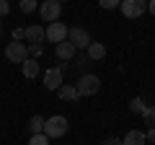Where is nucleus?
<instances>
[{
    "label": "nucleus",
    "instance_id": "obj_10",
    "mask_svg": "<svg viewBox=\"0 0 155 145\" xmlns=\"http://www.w3.org/2000/svg\"><path fill=\"white\" fill-rule=\"evenodd\" d=\"M44 39H47V29L44 26H39V23L26 26V42H31V44H41Z\"/></svg>",
    "mask_w": 155,
    "mask_h": 145
},
{
    "label": "nucleus",
    "instance_id": "obj_9",
    "mask_svg": "<svg viewBox=\"0 0 155 145\" xmlns=\"http://www.w3.org/2000/svg\"><path fill=\"white\" fill-rule=\"evenodd\" d=\"M54 55H57V60H62V62H70L72 57L78 55V47L72 44V42H60V44L54 47Z\"/></svg>",
    "mask_w": 155,
    "mask_h": 145
},
{
    "label": "nucleus",
    "instance_id": "obj_19",
    "mask_svg": "<svg viewBox=\"0 0 155 145\" xmlns=\"http://www.w3.org/2000/svg\"><path fill=\"white\" fill-rule=\"evenodd\" d=\"M28 145H49V137H47L44 132H39V135H31Z\"/></svg>",
    "mask_w": 155,
    "mask_h": 145
},
{
    "label": "nucleus",
    "instance_id": "obj_22",
    "mask_svg": "<svg viewBox=\"0 0 155 145\" xmlns=\"http://www.w3.org/2000/svg\"><path fill=\"white\" fill-rule=\"evenodd\" d=\"M41 52H44V47H41V44H28V57L39 60V57H41Z\"/></svg>",
    "mask_w": 155,
    "mask_h": 145
},
{
    "label": "nucleus",
    "instance_id": "obj_12",
    "mask_svg": "<svg viewBox=\"0 0 155 145\" xmlns=\"http://www.w3.org/2000/svg\"><path fill=\"white\" fill-rule=\"evenodd\" d=\"M85 55L91 57V62H101L106 57V47L101 44V42H91V47L85 49Z\"/></svg>",
    "mask_w": 155,
    "mask_h": 145
},
{
    "label": "nucleus",
    "instance_id": "obj_15",
    "mask_svg": "<svg viewBox=\"0 0 155 145\" xmlns=\"http://www.w3.org/2000/svg\"><path fill=\"white\" fill-rule=\"evenodd\" d=\"M28 130H31V135H39V132H44V117L34 114V117L28 119Z\"/></svg>",
    "mask_w": 155,
    "mask_h": 145
},
{
    "label": "nucleus",
    "instance_id": "obj_18",
    "mask_svg": "<svg viewBox=\"0 0 155 145\" xmlns=\"http://www.w3.org/2000/svg\"><path fill=\"white\" fill-rule=\"evenodd\" d=\"M75 60V70H85V67L91 65V57L88 55H78V57H72Z\"/></svg>",
    "mask_w": 155,
    "mask_h": 145
},
{
    "label": "nucleus",
    "instance_id": "obj_29",
    "mask_svg": "<svg viewBox=\"0 0 155 145\" xmlns=\"http://www.w3.org/2000/svg\"><path fill=\"white\" fill-rule=\"evenodd\" d=\"M57 3H65V0H57Z\"/></svg>",
    "mask_w": 155,
    "mask_h": 145
},
{
    "label": "nucleus",
    "instance_id": "obj_23",
    "mask_svg": "<svg viewBox=\"0 0 155 145\" xmlns=\"http://www.w3.org/2000/svg\"><path fill=\"white\" fill-rule=\"evenodd\" d=\"M26 39V29H13V42H23Z\"/></svg>",
    "mask_w": 155,
    "mask_h": 145
},
{
    "label": "nucleus",
    "instance_id": "obj_7",
    "mask_svg": "<svg viewBox=\"0 0 155 145\" xmlns=\"http://www.w3.org/2000/svg\"><path fill=\"white\" fill-rule=\"evenodd\" d=\"M67 31H70V29H67L62 21L49 23V26H47V42H52V44L57 47L60 42H67Z\"/></svg>",
    "mask_w": 155,
    "mask_h": 145
},
{
    "label": "nucleus",
    "instance_id": "obj_28",
    "mask_svg": "<svg viewBox=\"0 0 155 145\" xmlns=\"http://www.w3.org/2000/svg\"><path fill=\"white\" fill-rule=\"evenodd\" d=\"M0 36H3V21H0Z\"/></svg>",
    "mask_w": 155,
    "mask_h": 145
},
{
    "label": "nucleus",
    "instance_id": "obj_2",
    "mask_svg": "<svg viewBox=\"0 0 155 145\" xmlns=\"http://www.w3.org/2000/svg\"><path fill=\"white\" fill-rule=\"evenodd\" d=\"M67 117H62V114H54V117H49V119H44V135L49 140H57V137H62V135L67 132Z\"/></svg>",
    "mask_w": 155,
    "mask_h": 145
},
{
    "label": "nucleus",
    "instance_id": "obj_26",
    "mask_svg": "<svg viewBox=\"0 0 155 145\" xmlns=\"http://www.w3.org/2000/svg\"><path fill=\"white\" fill-rule=\"evenodd\" d=\"M147 11L153 13V16H155V0H147Z\"/></svg>",
    "mask_w": 155,
    "mask_h": 145
},
{
    "label": "nucleus",
    "instance_id": "obj_6",
    "mask_svg": "<svg viewBox=\"0 0 155 145\" xmlns=\"http://www.w3.org/2000/svg\"><path fill=\"white\" fill-rule=\"evenodd\" d=\"M67 42H72V44H75L78 49H88L93 39H91V34L85 31L83 26H72L70 31H67Z\"/></svg>",
    "mask_w": 155,
    "mask_h": 145
},
{
    "label": "nucleus",
    "instance_id": "obj_20",
    "mask_svg": "<svg viewBox=\"0 0 155 145\" xmlns=\"http://www.w3.org/2000/svg\"><path fill=\"white\" fill-rule=\"evenodd\" d=\"M98 5L104 8V11H114V8L122 5V0H98Z\"/></svg>",
    "mask_w": 155,
    "mask_h": 145
},
{
    "label": "nucleus",
    "instance_id": "obj_4",
    "mask_svg": "<svg viewBox=\"0 0 155 145\" xmlns=\"http://www.w3.org/2000/svg\"><path fill=\"white\" fill-rule=\"evenodd\" d=\"M39 16H41V21H47V23L60 21L62 3H57V0H41V5H39Z\"/></svg>",
    "mask_w": 155,
    "mask_h": 145
},
{
    "label": "nucleus",
    "instance_id": "obj_21",
    "mask_svg": "<svg viewBox=\"0 0 155 145\" xmlns=\"http://www.w3.org/2000/svg\"><path fill=\"white\" fill-rule=\"evenodd\" d=\"M36 11V0H21V13H34Z\"/></svg>",
    "mask_w": 155,
    "mask_h": 145
},
{
    "label": "nucleus",
    "instance_id": "obj_11",
    "mask_svg": "<svg viewBox=\"0 0 155 145\" xmlns=\"http://www.w3.org/2000/svg\"><path fill=\"white\" fill-rule=\"evenodd\" d=\"M145 143H147V135L140 132V130H129L122 137V145H145Z\"/></svg>",
    "mask_w": 155,
    "mask_h": 145
},
{
    "label": "nucleus",
    "instance_id": "obj_1",
    "mask_svg": "<svg viewBox=\"0 0 155 145\" xmlns=\"http://www.w3.org/2000/svg\"><path fill=\"white\" fill-rule=\"evenodd\" d=\"M75 88H78V96H96L101 91V78L93 75V72H83V75L78 78Z\"/></svg>",
    "mask_w": 155,
    "mask_h": 145
},
{
    "label": "nucleus",
    "instance_id": "obj_25",
    "mask_svg": "<svg viewBox=\"0 0 155 145\" xmlns=\"http://www.w3.org/2000/svg\"><path fill=\"white\" fill-rule=\"evenodd\" d=\"M104 145H122V140H119V137H106Z\"/></svg>",
    "mask_w": 155,
    "mask_h": 145
},
{
    "label": "nucleus",
    "instance_id": "obj_13",
    "mask_svg": "<svg viewBox=\"0 0 155 145\" xmlns=\"http://www.w3.org/2000/svg\"><path fill=\"white\" fill-rule=\"evenodd\" d=\"M21 67H23V75H26L28 80H34V78H36V75H39V70H41V67H39V62L34 60V57H28V60L23 62Z\"/></svg>",
    "mask_w": 155,
    "mask_h": 145
},
{
    "label": "nucleus",
    "instance_id": "obj_8",
    "mask_svg": "<svg viewBox=\"0 0 155 145\" xmlns=\"http://www.w3.org/2000/svg\"><path fill=\"white\" fill-rule=\"evenodd\" d=\"M60 86H62V70L60 67H49L44 72V88L47 91H60Z\"/></svg>",
    "mask_w": 155,
    "mask_h": 145
},
{
    "label": "nucleus",
    "instance_id": "obj_5",
    "mask_svg": "<svg viewBox=\"0 0 155 145\" xmlns=\"http://www.w3.org/2000/svg\"><path fill=\"white\" fill-rule=\"evenodd\" d=\"M119 11H122L124 18H140L147 11V0H122Z\"/></svg>",
    "mask_w": 155,
    "mask_h": 145
},
{
    "label": "nucleus",
    "instance_id": "obj_14",
    "mask_svg": "<svg viewBox=\"0 0 155 145\" xmlns=\"http://www.w3.org/2000/svg\"><path fill=\"white\" fill-rule=\"evenodd\" d=\"M57 96H60L62 101H78V99H80V96H78V88H75V86H65V83L60 86Z\"/></svg>",
    "mask_w": 155,
    "mask_h": 145
},
{
    "label": "nucleus",
    "instance_id": "obj_16",
    "mask_svg": "<svg viewBox=\"0 0 155 145\" xmlns=\"http://www.w3.org/2000/svg\"><path fill=\"white\" fill-rule=\"evenodd\" d=\"M142 122H145L147 130H155V106H147L142 112Z\"/></svg>",
    "mask_w": 155,
    "mask_h": 145
},
{
    "label": "nucleus",
    "instance_id": "obj_27",
    "mask_svg": "<svg viewBox=\"0 0 155 145\" xmlns=\"http://www.w3.org/2000/svg\"><path fill=\"white\" fill-rule=\"evenodd\" d=\"M147 140H150V143H155V130H150V132H147Z\"/></svg>",
    "mask_w": 155,
    "mask_h": 145
},
{
    "label": "nucleus",
    "instance_id": "obj_3",
    "mask_svg": "<svg viewBox=\"0 0 155 145\" xmlns=\"http://www.w3.org/2000/svg\"><path fill=\"white\" fill-rule=\"evenodd\" d=\"M5 60L8 62H16V65H23V62L28 60V44H23V42H8Z\"/></svg>",
    "mask_w": 155,
    "mask_h": 145
},
{
    "label": "nucleus",
    "instance_id": "obj_17",
    "mask_svg": "<svg viewBox=\"0 0 155 145\" xmlns=\"http://www.w3.org/2000/svg\"><path fill=\"white\" fill-rule=\"evenodd\" d=\"M145 109H147V106H145V101L140 99V96H137V99H132V101H129V112H134V114H142Z\"/></svg>",
    "mask_w": 155,
    "mask_h": 145
},
{
    "label": "nucleus",
    "instance_id": "obj_24",
    "mask_svg": "<svg viewBox=\"0 0 155 145\" xmlns=\"http://www.w3.org/2000/svg\"><path fill=\"white\" fill-rule=\"evenodd\" d=\"M8 11H11L8 0H0V18H3V16H8Z\"/></svg>",
    "mask_w": 155,
    "mask_h": 145
}]
</instances>
